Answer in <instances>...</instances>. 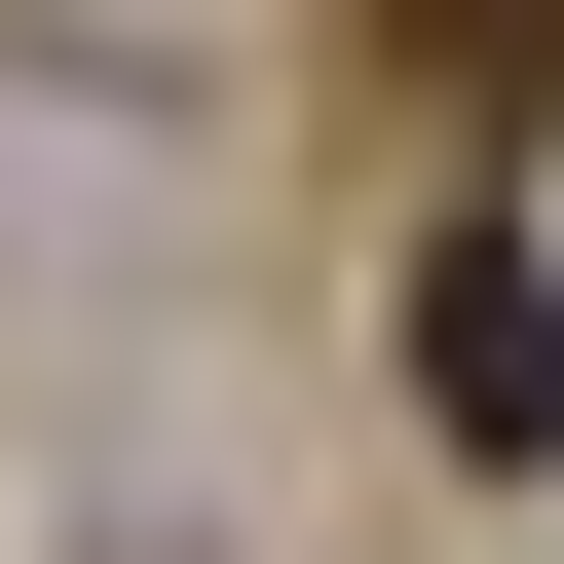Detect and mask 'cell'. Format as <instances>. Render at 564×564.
Here are the masks:
<instances>
[{
  "label": "cell",
  "mask_w": 564,
  "mask_h": 564,
  "mask_svg": "<svg viewBox=\"0 0 564 564\" xmlns=\"http://www.w3.org/2000/svg\"><path fill=\"white\" fill-rule=\"evenodd\" d=\"M377 339H414L452 452H564V302H527V226H414V302H377Z\"/></svg>",
  "instance_id": "obj_1"
},
{
  "label": "cell",
  "mask_w": 564,
  "mask_h": 564,
  "mask_svg": "<svg viewBox=\"0 0 564 564\" xmlns=\"http://www.w3.org/2000/svg\"><path fill=\"white\" fill-rule=\"evenodd\" d=\"M339 76H377V113H452V151H489V113H564V0H339Z\"/></svg>",
  "instance_id": "obj_2"
}]
</instances>
